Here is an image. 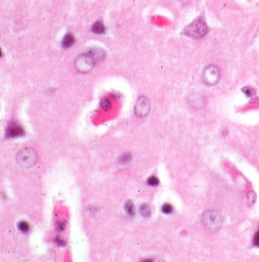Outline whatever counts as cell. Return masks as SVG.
<instances>
[{"label": "cell", "mask_w": 259, "mask_h": 262, "mask_svg": "<svg viewBox=\"0 0 259 262\" xmlns=\"http://www.w3.org/2000/svg\"><path fill=\"white\" fill-rule=\"evenodd\" d=\"M201 221L208 230L217 231L223 224V216L216 210H207L203 213Z\"/></svg>", "instance_id": "6da1fadb"}, {"label": "cell", "mask_w": 259, "mask_h": 262, "mask_svg": "<svg viewBox=\"0 0 259 262\" xmlns=\"http://www.w3.org/2000/svg\"><path fill=\"white\" fill-rule=\"evenodd\" d=\"M208 31V27L205 21L201 17L196 19L195 21L188 24L184 29L183 33L189 37L194 39H199L205 36Z\"/></svg>", "instance_id": "7a4b0ae2"}, {"label": "cell", "mask_w": 259, "mask_h": 262, "mask_svg": "<svg viewBox=\"0 0 259 262\" xmlns=\"http://www.w3.org/2000/svg\"><path fill=\"white\" fill-rule=\"evenodd\" d=\"M37 159V153L33 148L27 147L24 148L17 153L16 160L19 166L24 169H27L36 163Z\"/></svg>", "instance_id": "3957f363"}, {"label": "cell", "mask_w": 259, "mask_h": 262, "mask_svg": "<svg viewBox=\"0 0 259 262\" xmlns=\"http://www.w3.org/2000/svg\"><path fill=\"white\" fill-rule=\"evenodd\" d=\"M220 77V70L216 65H210L204 69L202 74L203 81L207 85H214L219 81Z\"/></svg>", "instance_id": "277c9868"}, {"label": "cell", "mask_w": 259, "mask_h": 262, "mask_svg": "<svg viewBox=\"0 0 259 262\" xmlns=\"http://www.w3.org/2000/svg\"><path fill=\"white\" fill-rule=\"evenodd\" d=\"M95 65L93 58L87 54H82L77 57L74 61V66L80 72L87 73L91 71Z\"/></svg>", "instance_id": "5b68a950"}, {"label": "cell", "mask_w": 259, "mask_h": 262, "mask_svg": "<svg viewBox=\"0 0 259 262\" xmlns=\"http://www.w3.org/2000/svg\"><path fill=\"white\" fill-rule=\"evenodd\" d=\"M150 111V102L146 96H140L134 106V113L137 117H144Z\"/></svg>", "instance_id": "8992f818"}, {"label": "cell", "mask_w": 259, "mask_h": 262, "mask_svg": "<svg viewBox=\"0 0 259 262\" xmlns=\"http://www.w3.org/2000/svg\"><path fill=\"white\" fill-rule=\"evenodd\" d=\"M24 135V131L15 122H11L6 129V137L8 138H15Z\"/></svg>", "instance_id": "52a82bcc"}, {"label": "cell", "mask_w": 259, "mask_h": 262, "mask_svg": "<svg viewBox=\"0 0 259 262\" xmlns=\"http://www.w3.org/2000/svg\"><path fill=\"white\" fill-rule=\"evenodd\" d=\"M188 102L191 106L196 109L201 108L204 105V96L199 93H193L188 96Z\"/></svg>", "instance_id": "ba28073f"}, {"label": "cell", "mask_w": 259, "mask_h": 262, "mask_svg": "<svg viewBox=\"0 0 259 262\" xmlns=\"http://www.w3.org/2000/svg\"><path fill=\"white\" fill-rule=\"evenodd\" d=\"M86 54L90 55L95 62H100V61L104 59L105 56H106L105 51L101 49H99V48H91L89 49V51Z\"/></svg>", "instance_id": "9c48e42d"}, {"label": "cell", "mask_w": 259, "mask_h": 262, "mask_svg": "<svg viewBox=\"0 0 259 262\" xmlns=\"http://www.w3.org/2000/svg\"><path fill=\"white\" fill-rule=\"evenodd\" d=\"M74 42H75L74 36L71 33H67L62 39V46L64 48H69L74 44Z\"/></svg>", "instance_id": "30bf717a"}, {"label": "cell", "mask_w": 259, "mask_h": 262, "mask_svg": "<svg viewBox=\"0 0 259 262\" xmlns=\"http://www.w3.org/2000/svg\"><path fill=\"white\" fill-rule=\"evenodd\" d=\"M91 30L94 33H97V34L103 33L105 32V26L101 21H96L92 26Z\"/></svg>", "instance_id": "8fae6325"}, {"label": "cell", "mask_w": 259, "mask_h": 262, "mask_svg": "<svg viewBox=\"0 0 259 262\" xmlns=\"http://www.w3.org/2000/svg\"><path fill=\"white\" fill-rule=\"evenodd\" d=\"M125 211H126V213H128V216H134L135 211H134V204H133L131 200H127L126 203H125Z\"/></svg>", "instance_id": "7c38bea8"}, {"label": "cell", "mask_w": 259, "mask_h": 262, "mask_svg": "<svg viewBox=\"0 0 259 262\" xmlns=\"http://www.w3.org/2000/svg\"><path fill=\"white\" fill-rule=\"evenodd\" d=\"M140 213L144 217H148L151 213V208L147 204H144L140 207Z\"/></svg>", "instance_id": "4fadbf2b"}, {"label": "cell", "mask_w": 259, "mask_h": 262, "mask_svg": "<svg viewBox=\"0 0 259 262\" xmlns=\"http://www.w3.org/2000/svg\"><path fill=\"white\" fill-rule=\"evenodd\" d=\"M131 159H132V156H131V155L130 154V153H124V154H122V156L119 157V159H118V160H119V163H122V164H127V163H128L130 162V161L131 160Z\"/></svg>", "instance_id": "5bb4252c"}, {"label": "cell", "mask_w": 259, "mask_h": 262, "mask_svg": "<svg viewBox=\"0 0 259 262\" xmlns=\"http://www.w3.org/2000/svg\"><path fill=\"white\" fill-rule=\"evenodd\" d=\"M100 106L104 110H108L111 108V103L109 102V99L106 97L102 98L100 100Z\"/></svg>", "instance_id": "9a60e30c"}, {"label": "cell", "mask_w": 259, "mask_h": 262, "mask_svg": "<svg viewBox=\"0 0 259 262\" xmlns=\"http://www.w3.org/2000/svg\"><path fill=\"white\" fill-rule=\"evenodd\" d=\"M256 200V194L254 191H250L247 196V202L249 206L252 205Z\"/></svg>", "instance_id": "2e32d148"}, {"label": "cell", "mask_w": 259, "mask_h": 262, "mask_svg": "<svg viewBox=\"0 0 259 262\" xmlns=\"http://www.w3.org/2000/svg\"><path fill=\"white\" fill-rule=\"evenodd\" d=\"M242 90L248 96H254V95H255V93H256L255 90L251 87H245L242 89Z\"/></svg>", "instance_id": "e0dca14e"}, {"label": "cell", "mask_w": 259, "mask_h": 262, "mask_svg": "<svg viewBox=\"0 0 259 262\" xmlns=\"http://www.w3.org/2000/svg\"><path fill=\"white\" fill-rule=\"evenodd\" d=\"M19 229L23 232H27L29 230V224L25 221H21L18 223Z\"/></svg>", "instance_id": "ac0fdd59"}, {"label": "cell", "mask_w": 259, "mask_h": 262, "mask_svg": "<svg viewBox=\"0 0 259 262\" xmlns=\"http://www.w3.org/2000/svg\"><path fill=\"white\" fill-rule=\"evenodd\" d=\"M147 184L151 186H156L159 185V179L155 176H150L147 179Z\"/></svg>", "instance_id": "d6986e66"}, {"label": "cell", "mask_w": 259, "mask_h": 262, "mask_svg": "<svg viewBox=\"0 0 259 262\" xmlns=\"http://www.w3.org/2000/svg\"><path fill=\"white\" fill-rule=\"evenodd\" d=\"M162 211L163 213H166V214H169L172 212V207L171 204H165L162 206Z\"/></svg>", "instance_id": "ffe728a7"}, {"label": "cell", "mask_w": 259, "mask_h": 262, "mask_svg": "<svg viewBox=\"0 0 259 262\" xmlns=\"http://www.w3.org/2000/svg\"><path fill=\"white\" fill-rule=\"evenodd\" d=\"M253 243L255 246H259V229L256 234L254 235V239H253Z\"/></svg>", "instance_id": "44dd1931"}, {"label": "cell", "mask_w": 259, "mask_h": 262, "mask_svg": "<svg viewBox=\"0 0 259 262\" xmlns=\"http://www.w3.org/2000/svg\"><path fill=\"white\" fill-rule=\"evenodd\" d=\"M65 223L64 222H59V223H57V229H58L59 232H62L64 229H65Z\"/></svg>", "instance_id": "7402d4cb"}, {"label": "cell", "mask_w": 259, "mask_h": 262, "mask_svg": "<svg viewBox=\"0 0 259 262\" xmlns=\"http://www.w3.org/2000/svg\"><path fill=\"white\" fill-rule=\"evenodd\" d=\"M55 241L56 242V244L58 245H60V246H63L65 245V242L62 239H61L60 238H58V236H57L55 238Z\"/></svg>", "instance_id": "603a6c76"}]
</instances>
